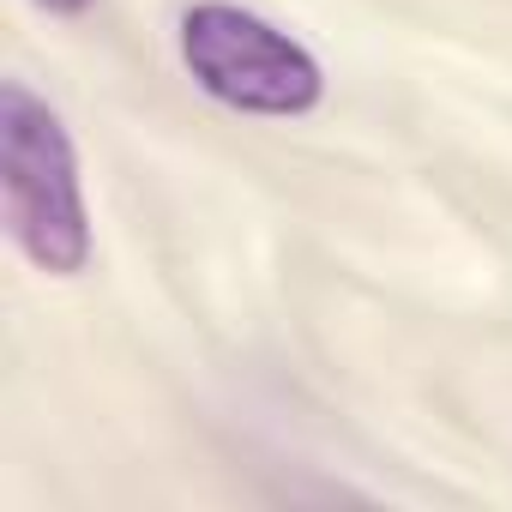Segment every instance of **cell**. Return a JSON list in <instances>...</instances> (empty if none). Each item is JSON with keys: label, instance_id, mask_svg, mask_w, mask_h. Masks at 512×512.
<instances>
[{"label": "cell", "instance_id": "3957f363", "mask_svg": "<svg viewBox=\"0 0 512 512\" xmlns=\"http://www.w3.org/2000/svg\"><path fill=\"white\" fill-rule=\"evenodd\" d=\"M37 7H43V13H61V19H73V13H85V7H91V0H37Z\"/></svg>", "mask_w": 512, "mask_h": 512}, {"label": "cell", "instance_id": "7a4b0ae2", "mask_svg": "<svg viewBox=\"0 0 512 512\" xmlns=\"http://www.w3.org/2000/svg\"><path fill=\"white\" fill-rule=\"evenodd\" d=\"M181 61L205 97H217L223 109H241V115H308L326 97L320 61L290 31L235 7V0L187 7Z\"/></svg>", "mask_w": 512, "mask_h": 512}, {"label": "cell", "instance_id": "6da1fadb", "mask_svg": "<svg viewBox=\"0 0 512 512\" xmlns=\"http://www.w3.org/2000/svg\"><path fill=\"white\" fill-rule=\"evenodd\" d=\"M0 199L7 235L37 272L79 278L91 266V205L73 133L25 79L0 85Z\"/></svg>", "mask_w": 512, "mask_h": 512}]
</instances>
